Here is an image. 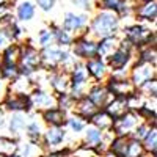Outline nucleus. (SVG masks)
I'll list each match as a JSON object with an SVG mask.
<instances>
[{"label": "nucleus", "mask_w": 157, "mask_h": 157, "mask_svg": "<svg viewBox=\"0 0 157 157\" xmlns=\"http://www.w3.org/2000/svg\"><path fill=\"white\" fill-rule=\"evenodd\" d=\"M16 151H17L16 141H13L6 137H0V155H3V157L14 155Z\"/></svg>", "instance_id": "obj_18"}, {"label": "nucleus", "mask_w": 157, "mask_h": 157, "mask_svg": "<svg viewBox=\"0 0 157 157\" xmlns=\"http://www.w3.org/2000/svg\"><path fill=\"white\" fill-rule=\"evenodd\" d=\"M69 126H71L72 130L78 132V130H82L85 127V123L80 120V118H71V120H69Z\"/></svg>", "instance_id": "obj_34"}, {"label": "nucleus", "mask_w": 157, "mask_h": 157, "mask_svg": "<svg viewBox=\"0 0 157 157\" xmlns=\"http://www.w3.org/2000/svg\"><path fill=\"white\" fill-rule=\"evenodd\" d=\"M19 58H21V49H19L17 46H10V47H6L5 55H3V60H5L6 64H16Z\"/></svg>", "instance_id": "obj_24"}, {"label": "nucleus", "mask_w": 157, "mask_h": 157, "mask_svg": "<svg viewBox=\"0 0 157 157\" xmlns=\"http://www.w3.org/2000/svg\"><path fill=\"white\" fill-rule=\"evenodd\" d=\"M154 64L152 63H146V61H141L138 63L137 66L134 68L132 71V80L135 85L141 86L145 82L151 80V78H154Z\"/></svg>", "instance_id": "obj_2"}, {"label": "nucleus", "mask_w": 157, "mask_h": 157, "mask_svg": "<svg viewBox=\"0 0 157 157\" xmlns=\"http://www.w3.org/2000/svg\"><path fill=\"white\" fill-rule=\"evenodd\" d=\"M126 146H127V140H126L124 137H118V138L112 143V151H113V154H116L118 157H124Z\"/></svg>", "instance_id": "obj_28"}, {"label": "nucleus", "mask_w": 157, "mask_h": 157, "mask_svg": "<svg viewBox=\"0 0 157 157\" xmlns=\"http://www.w3.org/2000/svg\"><path fill=\"white\" fill-rule=\"evenodd\" d=\"M77 110H78V113H80L82 116H85V118H91V116H93V115L96 113L98 107H96V105H94V104L91 102L90 99H82L80 102H78Z\"/></svg>", "instance_id": "obj_21"}, {"label": "nucleus", "mask_w": 157, "mask_h": 157, "mask_svg": "<svg viewBox=\"0 0 157 157\" xmlns=\"http://www.w3.org/2000/svg\"><path fill=\"white\" fill-rule=\"evenodd\" d=\"M44 120L50 123L52 126H60L64 123V112L63 110H55V109H49L44 113Z\"/></svg>", "instance_id": "obj_20"}, {"label": "nucleus", "mask_w": 157, "mask_h": 157, "mask_svg": "<svg viewBox=\"0 0 157 157\" xmlns=\"http://www.w3.org/2000/svg\"><path fill=\"white\" fill-rule=\"evenodd\" d=\"M57 39L60 44H69L71 43V36L68 35V32H63V30L57 32Z\"/></svg>", "instance_id": "obj_37"}, {"label": "nucleus", "mask_w": 157, "mask_h": 157, "mask_svg": "<svg viewBox=\"0 0 157 157\" xmlns=\"http://www.w3.org/2000/svg\"><path fill=\"white\" fill-rule=\"evenodd\" d=\"M5 105L11 110H24L29 109V101L25 99L24 96H17V94H10L5 101Z\"/></svg>", "instance_id": "obj_14"}, {"label": "nucleus", "mask_w": 157, "mask_h": 157, "mask_svg": "<svg viewBox=\"0 0 157 157\" xmlns=\"http://www.w3.org/2000/svg\"><path fill=\"white\" fill-rule=\"evenodd\" d=\"M0 124H2V113H0Z\"/></svg>", "instance_id": "obj_47"}, {"label": "nucleus", "mask_w": 157, "mask_h": 157, "mask_svg": "<svg viewBox=\"0 0 157 157\" xmlns=\"http://www.w3.org/2000/svg\"><path fill=\"white\" fill-rule=\"evenodd\" d=\"M64 138V132H63V129L60 127H52L47 130V134H46V141H47V145L50 146H57L60 145V143L63 141Z\"/></svg>", "instance_id": "obj_17"}, {"label": "nucleus", "mask_w": 157, "mask_h": 157, "mask_svg": "<svg viewBox=\"0 0 157 157\" xmlns=\"http://www.w3.org/2000/svg\"><path fill=\"white\" fill-rule=\"evenodd\" d=\"M75 3H78V5H82V8H88V2L86 0H74Z\"/></svg>", "instance_id": "obj_45"}, {"label": "nucleus", "mask_w": 157, "mask_h": 157, "mask_svg": "<svg viewBox=\"0 0 157 157\" xmlns=\"http://www.w3.org/2000/svg\"><path fill=\"white\" fill-rule=\"evenodd\" d=\"M137 123H138V120H137L135 113H124L121 118H118V121L113 123V124H115L116 132L120 135H124L130 129H134L137 126Z\"/></svg>", "instance_id": "obj_4"}, {"label": "nucleus", "mask_w": 157, "mask_h": 157, "mask_svg": "<svg viewBox=\"0 0 157 157\" xmlns=\"http://www.w3.org/2000/svg\"><path fill=\"white\" fill-rule=\"evenodd\" d=\"M141 61H146V63H155V49H148L146 52L141 54Z\"/></svg>", "instance_id": "obj_33"}, {"label": "nucleus", "mask_w": 157, "mask_h": 157, "mask_svg": "<svg viewBox=\"0 0 157 157\" xmlns=\"http://www.w3.org/2000/svg\"><path fill=\"white\" fill-rule=\"evenodd\" d=\"M6 3V0H0V6H2V5H5Z\"/></svg>", "instance_id": "obj_46"}, {"label": "nucleus", "mask_w": 157, "mask_h": 157, "mask_svg": "<svg viewBox=\"0 0 157 157\" xmlns=\"http://www.w3.org/2000/svg\"><path fill=\"white\" fill-rule=\"evenodd\" d=\"M155 13H157L155 3L154 2H146V5H143L138 10V16L143 17V19H146V21H154L155 19Z\"/></svg>", "instance_id": "obj_23"}, {"label": "nucleus", "mask_w": 157, "mask_h": 157, "mask_svg": "<svg viewBox=\"0 0 157 157\" xmlns=\"http://www.w3.org/2000/svg\"><path fill=\"white\" fill-rule=\"evenodd\" d=\"M27 130H29V135H30L32 138H38V137H39V126H38V123H32V124L27 127Z\"/></svg>", "instance_id": "obj_38"}, {"label": "nucleus", "mask_w": 157, "mask_h": 157, "mask_svg": "<svg viewBox=\"0 0 157 157\" xmlns=\"http://www.w3.org/2000/svg\"><path fill=\"white\" fill-rule=\"evenodd\" d=\"M146 2H151V0H146Z\"/></svg>", "instance_id": "obj_50"}, {"label": "nucleus", "mask_w": 157, "mask_h": 157, "mask_svg": "<svg viewBox=\"0 0 157 157\" xmlns=\"http://www.w3.org/2000/svg\"><path fill=\"white\" fill-rule=\"evenodd\" d=\"M61 58H63V52L60 49H46L43 57H41V60L46 66H52V68L57 66L61 61Z\"/></svg>", "instance_id": "obj_13"}, {"label": "nucleus", "mask_w": 157, "mask_h": 157, "mask_svg": "<svg viewBox=\"0 0 157 157\" xmlns=\"http://www.w3.org/2000/svg\"><path fill=\"white\" fill-rule=\"evenodd\" d=\"M86 69L90 71L91 75L96 77V78H101L104 75V72H105V66H104V63L101 60H98V58L90 60L88 64H86Z\"/></svg>", "instance_id": "obj_22"}, {"label": "nucleus", "mask_w": 157, "mask_h": 157, "mask_svg": "<svg viewBox=\"0 0 157 157\" xmlns=\"http://www.w3.org/2000/svg\"><path fill=\"white\" fill-rule=\"evenodd\" d=\"M120 5V0H102V6L109 10H116Z\"/></svg>", "instance_id": "obj_39"}, {"label": "nucleus", "mask_w": 157, "mask_h": 157, "mask_svg": "<svg viewBox=\"0 0 157 157\" xmlns=\"http://www.w3.org/2000/svg\"><path fill=\"white\" fill-rule=\"evenodd\" d=\"M85 22H86L85 16H75V14H72V13H69V14H66V17H64L63 27L68 32H74V30L82 29L85 25Z\"/></svg>", "instance_id": "obj_11"}, {"label": "nucleus", "mask_w": 157, "mask_h": 157, "mask_svg": "<svg viewBox=\"0 0 157 157\" xmlns=\"http://www.w3.org/2000/svg\"><path fill=\"white\" fill-rule=\"evenodd\" d=\"M32 102L36 105V109H54L55 104H57V101L52 98L50 94L41 93V91H38V93L33 94Z\"/></svg>", "instance_id": "obj_7"}, {"label": "nucleus", "mask_w": 157, "mask_h": 157, "mask_svg": "<svg viewBox=\"0 0 157 157\" xmlns=\"http://www.w3.org/2000/svg\"><path fill=\"white\" fill-rule=\"evenodd\" d=\"M21 60H22V72L30 74L36 69V66L39 64V61H41V57H39V54L35 49L29 47L21 54Z\"/></svg>", "instance_id": "obj_3"}, {"label": "nucleus", "mask_w": 157, "mask_h": 157, "mask_svg": "<svg viewBox=\"0 0 157 157\" xmlns=\"http://www.w3.org/2000/svg\"><path fill=\"white\" fill-rule=\"evenodd\" d=\"M143 155V145L140 143V140H127V146H126V152L124 157H141Z\"/></svg>", "instance_id": "obj_19"}, {"label": "nucleus", "mask_w": 157, "mask_h": 157, "mask_svg": "<svg viewBox=\"0 0 157 157\" xmlns=\"http://www.w3.org/2000/svg\"><path fill=\"white\" fill-rule=\"evenodd\" d=\"M129 61V50L126 47H118L115 52H113V55L110 57V66L113 69H121L126 66V63Z\"/></svg>", "instance_id": "obj_5"}, {"label": "nucleus", "mask_w": 157, "mask_h": 157, "mask_svg": "<svg viewBox=\"0 0 157 157\" xmlns=\"http://www.w3.org/2000/svg\"><path fill=\"white\" fill-rule=\"evenodd\" d=\"M61 105H63L64 109H69V107L72 105V101H71L66 94H63V98H61Z\"/></svg>", "instance_id": "obj_43"}, {"label": "nucleus", "mask_w": 157, "mask_h": 157, "mask_svg": "<svg viewBox=\"0 0 157 157\" xmlns=\"http://www.w3.org/2000/svg\"><path fill=\"white\" fill-rule=\"evenodd\" d=\"M145 145L149 151H155V145H157V132H155V129H149V132L146 134L145 137Z\"/></svg>", "instance_id": "obj_30"}, {"label": "nucleus", "mask_w": 157, "mask_h": 157, "mask_svg": "<svg viewBox=\"0 0 157 157\" xmlns=\"http://www.w3.org/2000/svg\"><path fill=\"white\" fill-rule=\"evenodd\" d=\"M148 132H149V127H148L146 124H143V126H140V127L137 129V137H138V138H145Z\"/></svg>", "instance_id": "obj_42"}, {"label": "nucleus", "mask_w": 157, "mask_h": 157, "mask_svg": "<svg viewBox=\"0 0 157 157\" xmlns=\"http://www.w3.org/2000/svg\"><path fill=\"white\" fill-rule=\"evenodd\" d=\"M127 110H129V105H127V101L124 99H115L107 107V113L112 118H121L124 113H127Z\"/></svg>", "instance_id": "obj_9"}, {"label": "nucleus", "mask_w": 157, "mask_h": 157, "mask_svg": "<svg viewBox=\"0 0 157 157\" xmlns=\"http://www.w3.org/2000/svg\"><path fill=\"white\" fill-rule=\"evenodd\" d=\"M6 14H8V10H6V8L2 5V6H0V19H3Z\"/></svg>", "instance_id": "obj_44"}, {"label": "nucleus", "mask_w": 157, "mask_h": 157, "mask_svg": "<svg viewBox=\"0 0 157 157\" xmlns=\"http://www.w3.org/2000/svg\"><path fill=\"white\" fill-rule=\"evenodd\" d=\"M118 49V43L116 39L109 36V38H104V41L98 46V54L101 57H105V58H110L113 55V52Z\"/></svg>", "instance_id": "obj_12"}, {"label": "nucleus", "mask_w": 157, "mask_h": 157, "mask_svg": "<svg viewBox=\"0 0 157 157\" xmlns=\"http://www.w3.org/2000/svg\"><path fill=\"white\" fill-rule=\"evenodd\" d=\"M0 91H2V82H0Z\"/></svg>", "instance_id": "obj_48"}, {"label": "nucleus", "mask_w": 157, "mask_h": 157, "mask_svg": "<svg viewBox=\"0 0 157 157\" xmlns=\"http://www.w3.org/2000/svg\"><path fill=\"white\" fill-rule=\"evenodd\" d=\"M110 91H113L116 96H129L134 93V85L127 80H112Z\"/></svg>", "instance_id": "obj_8"}, {"label": "nucleus", "mask_w": 157, "mask_h": 157, "mask_svg": "<svg viewBox=\"0 0 157 157\" xmlns=\"http://www.w3.org/2000/svg\"><path fill=\"white\" fill-rule=\"evenodd\" d=\"M127 38L134 44H141V43H146L149 39V32L146 29L140 27V25H135V27L127 29Z\"/></svg>", "instance_id": "obj_6"}, {"label": "nucleus", "mask_w": 157, "mask_h": 157, "mask_svg": "<svg viewBox=\"0 0 157 157\" xmlns=\"http://www.w3.org/2000/svg\"><path fill=\"white\" fill-rule=\"evenodd\" d=\"M75 54L83 58H91L98 54V46L91 41H80L75 46Z\"/></svg>", "instance_id": "obj_10"}, {"label": "nucleus", "mask_w": 157, "mask_h": 157, "mask_svg": "<svg viewBox=\"0 0 157 157\" xmlns=\"http://www.w3.org/2000/svg\"><path fill=\"white\" fill-rule=\"evenodd\" d=\"M86 82V69L85 68H77L72 74V85L74 90H78L83 83Z\"/></svg>", "instance_id": "obj_27"}, {"label": "nucleus", "mask_w": 157, "mask_h": 157, "mask_svg": "<svg viewBox=\"0 0 157 157\" xmlns=\"http://www.w3.org/2000/svg\"><path fill=\"white\" fill-rule=\"evenodd\" d=\"M85 140L90 146H96L101 143L102 140V134H101V130L98 127H91L86 130V134H85Z\"/></svg>", "instance_id": "obj_26"}, {"label": "nucleus", "mask_w": 157, "mask_h": 157, "mask_svg": "<svg viewBox=\"0 0 157 157\" xmlns=\"http://www.w3.org/2000/svg\"><path fill=\"white\" fill-rule=\"evenodd\" d=\"M93 123L98 129H110L113 126V118L107 112H101L93 115Z\"/></svg>", "instance_id": "obj_16"}, {"label": "nucleus", "mask_w": 157, "mask_h": 157, "mask_svg": "<svg viewBox=\"0 0 157 157\" xmlns=\"http://www.w3.org/2000/svg\"><path fill=\"white\" fill-rule=\"evenodd\" d=\"M143 86V90H146L149 94H152V96H155V90H157V83H155V80L154 78H151V80H148V82H145L141 85Z\"/></svg>", "instance_id": "obj_35"}, {"label": "nucleus", "mask_w": 157, "mask_h": 157, "mask_svg": "<svg viewBox=\"0 0 157 157\" xmlns=\"http://www.w3.org/2000/svg\"><path fill=\"white\" fill-rule=\"evenodd\" d=\"M3 77L6 78H16L17 77V69H16V64H5L3 69H2Z\"/></svg>", "instance_id": "obj_32"}, {"label": "nucleus", "mask_w": 157, "mask_h": 157, "mask_svg": "<svg viewBox=\"0 0 157 157\" xmlns=\"http://www.w3.org/2000/svg\"><path fill=\"white\" fill-rule=\"evenodd\" d=\"M107 98H109V91L105 88H101V86H96L91 90L90 93V101L94 104L96 107H101L107 102Z\"/></svg>", "instance_id": "obj_15"}, {"label": "nucleus", "mask_w": 157, "mask_h": 157, "mask_svg": "<svg viewBox=\"0 0 157 157\" xmlns=\"http://www.w3.org/2000/svg\"><path fill=\"white\" fill-rule=\"evenodd\" d=\"M10 127H11L13 132L19 134V130H22V129L25 127V120H24L21 115L13 116V118H11V121H10Z\"/></svg>", "instance_id": "obj_31"}, {"label": "nucleus", "mask_w": 157, "mask_h": 157, "mask_svg": "<svg viewBox=\"0 0 157 157\" xmlns=\"http://www.w3.org/2000/svg\"><path fill=\"white\" fill-rule=\"evenodd\" d=\"M8 157H17V155H8Z\"/></svg>", "instance_id": "obj_49"}, {"label": "nucleus", "mask_w": 157, "mask_h": 157, "mask_svg": "<svg viewBox=\"0 0 157 157\" xmlns=\"http://www.w3.org/2000/svg\"><path fill=\"white\" fill-rule=\"evenodd\" d=\"M118 27V17L113 13H101V14L93 21V32L99 38H109L113 35V32Z\"/></svg>", "instance_id": "obj_1"}, {"label": "nucleus", "mask_w": 157, "mask_h": 157, "mask_svg": "<svg viewBox=\"0 0 157 157\" xmlns=\"http://www.w3.org/2000/svg\"><path fill=\"white\" fill-rule=\"evenodd\" d=\"M52 85H54V88L58 91V93H64V91L68 90V86H69V77L60 74V75H57V77L54 78Z\"/></svg>", "instance_id": "obj_29"}, {"label": "nucleus", "mask_w": 157, "mask_h": 157, "mask_svg": "<svg viewBox=\"0 0 157 157\" xmlns=\"http://www.w3.org/2000/svg\"><path fill=\"white\" fill-rule=\"evenodd\" d=\"M10 43V36L5 32H0V49H6Z\"/></svg>", "instance_id": "obj_40"}, {"label": "nucleus", "mask_w": 157, "mask_h": 157, "mask_svg": "<svg viewBox=\"0 0 157 157\" xmlns=\"http://www.w3.org/2000/svg\"><path fill=\"white\" fill-rule=\"evenodd\" d=\"M33 14H35V6L32 3H29V2L21 3V6L17 10V16L21 21H30L33 17Z\"/></svg>", "instance_id": "obj_25"}, {"label": "nucleus", "mask_w": 157, "mask_h": 157, "mask_svg": "<svg viewBox=\"0 0 157 157\" xmlns=\"http://www.w3.org/2000/svg\"><path fill=\"white\" fill-rule=\"evenodd\" d=\"M50 41H52V35H50V32H47V30H43L41 33H39V43H41L43 46H49L50 44Z\"/></svg>", "instance_id": "obj_36"}, {"label": "nucleus", "mask_w": 157, "mask_h": 157, "mask_svg": "<svg viewBox=\"0 0 157 157\" xmlns=\"http://www.w3.org/2000/svg\"><path fill=\"white\" fill-rule=\"evenodd\" d=\"M36 2H38L39 6H41L43 10H46V11L54 6V0H36Z\"/></svg>", "instance_id": "obj_41"}]
</instances>
